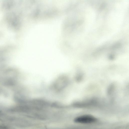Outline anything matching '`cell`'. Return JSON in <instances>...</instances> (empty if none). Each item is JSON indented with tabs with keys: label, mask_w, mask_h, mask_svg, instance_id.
<instances>
[{
	"label": "cell",
	"mask_w": 129,
	"mask_h": 129,
	"mask_svg": "<svg viewBox=\"0 0 129 129\" xmlns=\"http://www.w3.org/2000/svg\"><path fill=\"white\" fill-rule=\"evenodd\" d=\"M97 120L96 118L89 115H84L78 116L74 119L75 122L82 124H91L95 122Z\"/></svg>",
	"instance_id": "1"
}]
</instances>
